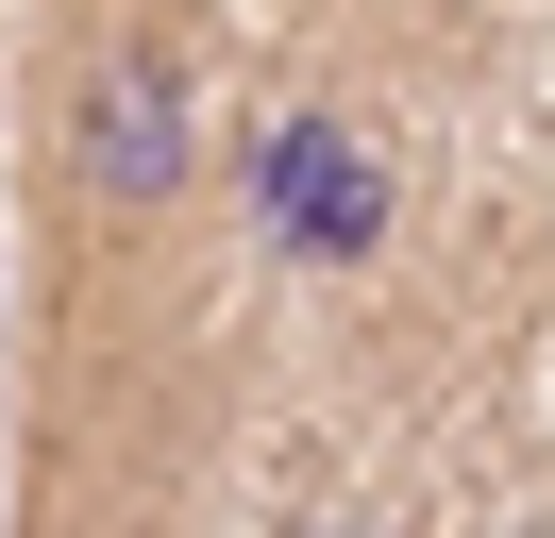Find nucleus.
I'll use <instances>...</instances> for the list:
<instances>
[{"mask_svg": "<svg viewBox=\"0 0 555 538\" xmlns=\"http://www.w3.org/2000/svg\"><path fill=\"white\" fill-rule=\"evenodd\" d=\"M219 235L270 303H371L421 235V134L371 85H270L219 134Z\"/></svg>", "mask_w": 555, "mask_h": 538, "instance_id": "1", "label": "nucleus"}, {"mask_svg": "<svg viewBox=\"0 0 555 538\" xmlns=\"http://www.w3.org/2000/svg\"><path fill=\"white\" fill-rule=\"evenodd\" d=\"M219 134H203V67H185L169 17H85L68 85H51V235H68V269H152L185 235V202H203Z\"/></svg>", "mask_w": 555, "mask_h": 538, "instance_id": "2", "label": "nucleus"}, {"mask_svg": "<svg viewBox=\"0 0 555 538\" xmlns=\"http://www.w3.org/2000/svg\"><path fill=\"white\" fill-rule=\"evenodd\" d=\"M286 538H421V522H387V504H337V522H286Z\"/></svg>", "mask_w": 555, "mask_h": 538, "instance_id": "3", "label": "nucleus"}]
</instances>
